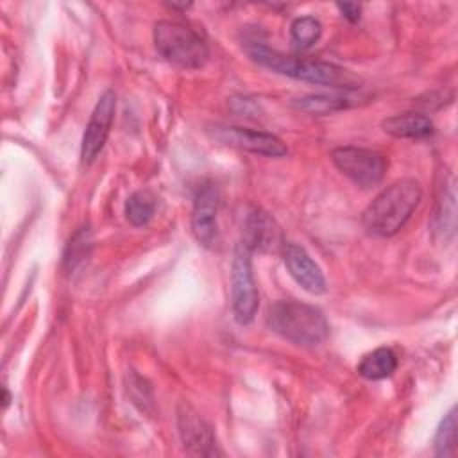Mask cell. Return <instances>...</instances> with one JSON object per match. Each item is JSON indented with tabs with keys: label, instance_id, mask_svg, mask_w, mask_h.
<instances>
[{
	"label": "cell",
	"instance_id": "obj_15",
	"mask_svg": "<svg viewBox=\"0 0 458 458\" xmlns=\"http://www.w3.org/2000/svg\"><path fill=\"white\" fill-rule=\"evenodd\" d=\"M156 197L148 190H138L125 202V218L136 227L147 225L156 213Z\"/></svg>",
	"mask_w": 458,
	"mask_h": 458
},
{
	"label": "cell",
	"instance_id": "obj_3",
	"mask_svg": "<svg viewBox=\"0 0 458 458\" xmlns=\"http://www.w3.org/2000/svg\"><path fill=\"white\" fill-rule=\"evenodd\" d=\"M267 326L297 345H318L329 335V324L324 313L295 299H281L270 304Z\"/></svg>",
	"mask_w": 458,
	"mask_h": 458
},
{
	"label": "cell",
	"instance_id": "obj_1",
	"mask_svg": "<svg viewBox=\"0 0 458 458\" xmlns=\"http://www.w3.org/2000/svg\"><path fill=\"white\" fill-rule=\"evenodd\" d=\"M245 50L250 55V59L256 61L258 64L299 81L331 86V88H342V89H354L360 84V77H356L349 70L336 66L333 63L292 57L277 50H272L259 41L247 43Z\"/></svg>",
	"mask_w": 458,
	"mask_h": 458
},
{
	"label": "cell",
	"instance_id": "obj_11",
	"mask_svg": "<svg viewBox=\"0 0 458 458\" xmlns=\"http://www.w3.org/2000/svg\"><path fill=\"white\" fill-rule=\"evenodd\" d=\"M283 261L290 272V276L310 293H324L326 292V277L320 267L313 261V258L297 243L283 245Z\"/></svg>",
	"mask_w": 458,
	"mask_h": 458
},
{
	"label": "cell",
	"instance_id": "obj_5",
	"mask_svg": "<svg viewBox=\"0 0 458 458\" xmlns=\"http://www.w3.org/2000/svg\"><path fill=\"white\" fill-rule=\"evenodd\" d=\"M331 161L345 177L361 188H370L381 182L388 168V159L381 152L352 145L335 148L331 152Z\"/></svg>",
	"mask_w": 458,
	"mask_h": 458
},
{
	"label": "cell",
	"instance_id": "obj_7",
	"mask_svg": "<svg viewBox=\"0 0 458 458\" xmlns=\"http://www.w3.org/2000/svg\"><path fill=\"white\" fill-rule=\"evenodd\" d=\"M114 111H116V95L114 91L107 89L97 100L93 113L89 116V122L86 125V131L82 134V143H81L82 163H91L104 148L114 120Z\"/></svg>",
	"mask_w": 458,
	"mask_h": 458
},
{
	"label": "cell",
	"instance_id": "obj_17",
	"mask_svg": "<svg viewBox=\"0 0 458 458\" xmlns=\"http://www.w3.org/2000/svg\"><path fill=\"white\" fill-rule=\"evenodd\" d=\"M290 34H292V41L299 50H308L320 39L322 25L313 16H301L293 20L290 27Z\"/></svg>",
	"mask_w": 458,
	"mask_h": 458
},
{
	"label": "cell",
	"instance_id": "obj_8",
	"mask_svg": "<svg viewBox=\"0 0 458 458\" xmlns=\"http://www.w3.org/2000/svg\"><path fill=\"white\" fill-rule=\"evenodd\" d=\"M211 132L215 140L252 154H259L267 157H283L288 152L286 145L277 136L268 132L236 127V125H215Z\"/></svg>",
	"mask_w": 458,
	"mask_h": 458
},
{
	"label": "cell",
	"instance_id": "obj_6",
	"mask_svg": "<svg viewBox=\"0 0 458 458\" xmlns=\"http://www.w3.org/2000/svg\"><path fill=\"white\" fill-rule=\"evenodd\" d=\"M259 304L258 288L252 277L250 250L238 243L231 265V308L238 324L252 322Z\"/></svg>",
	"mask_w": 458,
	"mask_h": 458
},
{
	"label": "cell",
	"instance_id": "obj_12",
	"mask_svg": "<svg viewBox=\"0 0 458 458\" xmlns=\"http://www.w3.org/2000/svg\"><path fill=\"white\" fill-rule=\"evenodd\" d=\"M249 250H277L283 249V236L279 225L274 222V218L254 208L247 213L245 224H243V242Z\"/></svg>",
	"mask_w": 458,
	"mask_h": 458
},
{
	"label": "cell",
	"instance_id": "obj_19",
	"mask_svg": "<svg viewBox=\"0 0 458 458\" xmlns=\"http://www.w3.org/2000/svg\"><path fill=\"white\" fill-rule=\"evenodd\" d=\"M86 243H89V240L86 238V231H79L70 240V245H68L66 254H64V261L70 265V268L75 267V263L81 261L86 256Z\"/></svg>",
	"mask_w": 458,
	"mask_h": 458
},
{
	"label": "cell",
	"instance_id": "obj_18",
	"mask_svg": "<svg viewBox=\"0 0 458 458\" xmlns=\"http://www.w3.org/2000/svg\"><path fill=\"white\" fill-rule=\"evenodd\" d=\"M435 453L437 456H453L456 453V408L444 415L435 433Z\"/></svg>",
	"mask_w": 458,
	"mask_h": 458
},
{
	"label": "cell",
	"instance_id": "obj_4",
	"mask_svg": "<svg viewBox=\"0 0 458 458\" xmlns=\"http://www.w3.org/2000/svg\"><path fill=\"white\" fill-rule=\"evenodd\" d=\"M152 38L161 57L181 68H200L209 57L206 41L184 23L161 20L154 25Z\"/></svg>",
	"mask_w": 458,
	"mask_h": 458
},
{
	"label": "cell",
	"instance_id": "obj_20",
	"mask_svg": "<svg viewBox=\"0 0 458 458\" xmlns=\"http://www.w3.org/2000/svg\"><path fill=\"white\" fill-rule=\"evenodd\" d=\"M340 13L349 20V21H358L361 14V5L360 4H338L336 5Z\"/></svg>",
	"mask_w": 458,
	"mask_h": 458
},
{
	"label": "cell",
	"instance_id": "obj_9",
	"mask_svg": "<svg viewBox=\"0 0 458 458\" xmlns=\"http://www.w3.org/2000/svg\"><path fill=\"white\" fill-rule=\"evenodd\" d=\"M177 428L188 453L202 456H213L218 453L213 428L186 403L179 404Z\"/></svg>",
	"mask_w": 458,
	"mask_h": 458
},
{
	"label": "cell",
	"instance_id": "obj_13",
	"mask_svg": "<svg viewBox=\"0 0 458 458\" xmlns=\"http://www.w3.org/2000/svg\"><path fill=\"white\" fill-rule=\"evenodd\" d=\"M381 127L386 134L394 138H426L433 132V122L420 113L406 111L394 116H388L381 122Z\"/></svg>",
	"mask_w": 458,
	"mask_h": 458
},
{
	"label": "cell",
	"instance_id": "obj_10",
	"mask_svg": "<svg viewBox=\"0 0 458 458\" xmlns=\"http://www.w3.org/2000/svg\"><path fill=\"white\" fill-rule=\"evenodd\" d=\"M218 204H220L218 190L211 184L202 186L195 195L193 211H191V231L195 240L204 247H211L216 240Z\"/></svg>",
	"mask_w": 458,
	"mask_h": 458
},
{
	"label": "cell",
	"instance_id": "obj_2",
	"mask_svg": "<svg viewBox=\"0 0 458 458\" xmlns=\"http://www.w3.org/2000/svg\"><path fill=\"white\" fill-rule=\"evenodd\" d=\"M422 199V186L415 179H399L379 191L365 208L361 222L374 236H392L404 227Z\"/></svg>",
	"mask_w": 458,
	"mask_h": 458
},
{
	"label": "cell",
	"instance_id": "obj_16",
	"mask_svg": "<svg viewBox=\"0 0 458 458\" xmlns=\"http://www.w3.org/2000/svg\"><path fill=\"white\" fill-rule=\"evenodd\" d=\"M295 107L308 111V113H315V114H326V113H333V111H340L351 106V98L344 97V95H306L297 98Z\"/></svg>",
	"mask_w": 458,
	"mask_h": 458
},
{
	"label": "cell",
	"instance_id": "obj_14",
	"mask_svg": "<svg viewBox=\"0 0 458 458\" xmlns=\"http://www.w3.org/2000/svg\"><path fill=\"white\" fill-rule=\"evenodd\" d=\"M356 369L365 379L379 381L390 377L397 369V354L390 347H377L367 352Z\"/></svg>",
	"mask_w": 458,
	"mask_h": 458
}]
</instances>
